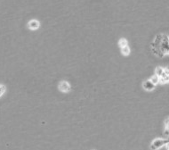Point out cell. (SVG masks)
Returning <instances> with one entry per match:
<instances>
[{
  "label": "cell",
  "mask_w": 169,
  "mask_h": 150,
  "mask_svg": "<svg viewBox=\"0 0 169 150\" xmlns=\"http://www.w3.org/2000/svg\"><path fill=\"white\" fill-rule=\"evenodd\" d=\"M168 143V140H163V139H155L152 141L150 145V149L151 150H158L160 147L166 146V144Z\"/></svg>",
  "instance_id": "cell-1"
},
{
  "label": "cell",
  "mask_w": 169,
  "mask_h": 150,
  "mask_svg": "<svg viewBox=\"0 0 169 150\" xmlns=\"http://www.w3.org/2000/svg\"><path fill=\"white\" fill-rule=\"evenodd\" d=\"M59 90L63 93H68V92L71 91V86L68 81L66 80H62L60 83H59Z\"/></svg>",
  "instance_id": "cell-2"
},
{
  "label": "cell",
  "mask_w": 169,
  "mask_h": 150,
  "mask_svg": "<svg viewBox=\"0 0 169 150\" xmlns=\"http://www.w3.org/2000/svg\"><path fill=\"white\" fill-rule=\"evenodd\" d=\"M40 27V22H39L37 20H30V21L28 22V28L31 30H36L37 29H39Z\"/></svg>",
  "instance_id": "cell-3"
},
{
  "label": "cell",
  "mask_w": 169,
  "mask_h": 150,
  "mask_svg": "<svg viewBox=\"0 0 169 150\" xmlns=\"http://www.w3.org/2000/svg\"><path fill=\"white\" fill-rule=\"evenodd\" d=\"M143 87L145 90H147V91H152L153 89H155L156 85H154L150 79H147V80H145L144 82H143Z\"/></svg>",
  "instance_id": "cell-4"
},
{
  "label": "cell",
  "mask_w": 169,
  "mask_h": 150,
  "mask_svg": "<svg viewBox=\"0 0 169 150\" xmlns=\"http://www.w3.org/2000/svg\"><path fill=\"white\" fill-rule=\"evenodd\" d=\"M127 44H128V42H127L126 39H125V38H122V39H120L119 40H118V47H119L120 48H124V47L127 46Z\"/></svg>",
  "instance_id": "cell-5"
},
{
  "label": "cell",
  "mask_w": 169,
  "mask_h": 150,
  "mask_svg": "<svg viewBox=\"0 0 169 150\" xmlns=\"http://www.w3.org/2000/svg\"><path fill=\"white\" fill-rule=\"evenodd\" d=\"M130 52H131V50H130V48H129L128 46H125V47H124V48H121V53H122V55H130Z\"/></svg>",
  "instance_id": "cell-6"
},
{
  "label": "cell",
  "mask_w": 169,
  "mask_h": 150,
  "mask_svg": "<svg viewBox=\"0 0 169 150\" xmlns=\"http://www.w3.org/2000/svg\"><path fill=\"white\" fill-rule=\"evenodd\" d=\"M163 73H164V68L161 66H158L155 69V75H157L158 77H161Z\"/></svg>",
  "instance_id": "cell-7"
},
{
  "label": "cell",
  "mask_w": 169,
  "mask_h": 150,
  "mask_svg": "<svg viewBox=\"0 0 169 150\" xmlns=\"http://www.w3.org/2000/svg\"><path fill=\"white\" fill-rule=\"evenodd\" d=\"M159 78H162V79H164L165 80H166V82L168 83V80H169V71H168V69L164 70V73H162L161 77H159Z\"/></svg>",
  "instance_id": "cell-8"
},
{
  "label": "cell",
  "mask_w": 169,
  "mask_h": 150,
  "mask_svg": "<svg viewBox=\"0 0 169 150\" xmlns=\"http://www.w3.org/2000/svg\"><path fill=\"white\" fill-rule=\"evenodd\" d=\"M150 80L151 81L154 85H157V84H159V77H158L157 75H153V76H151V78L150 79Z\"/></svg>",
  "instance_id": "cell-9"
},
{
  "label": "cell",
  "mask_w": 169,
  "mask_h": 150,
  "mask_svg": "<svg viewBox=\"0 0 169 150\" xmlns=\"http://www.w3.org/2000/svg\"><path fill=\"white\" fill-rule=\"evenodd\" d=\"M5 90H6V88H5V85L0 84V97L4 95V93L5 92Z\"/></svg>",
  "instance_id": "cell-10"
},
{
  "label": "cell",
  "mask_w": 169,
  "mask_h": 150,
  "mask_svg": "<svg viewBox=\"0 0 169 150\" xmlns=\"http://www.w3.org/2000/svg\"><path fill=\"white\" fill-rule=\"evenodd\" d=\"M168 126H166V129L165 130V134H166V136H168Z\"/></svg>",
  "instance_id": "cell-11"
}]
</instances>
